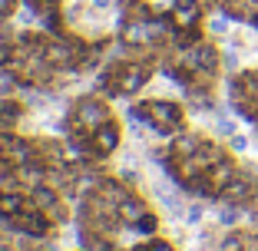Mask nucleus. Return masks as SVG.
<instances>
[{
    "instance_id": "1",
    "label": "nucleus",
    "mask_w": 258,
    "mask_h": 251,
    "mask_svg": "<svg viewBox=\"0 0 258 251\" xmlns=\"http://www.w3.org/2000/svg\"><path fill=\"white\" fill-rule=\"evenodd\" d=\"M126 116L139 129H149L162 139H172L185 129V109L172 99H143L136 106H129Z\"/></svg>"
},
{
    "instance_id": "2",
    "label": "nucleus",
    "mask_w": 258,
    "mask_h": 251,
    "mask_svg": "<svg viewBox=\"0 0 258 251\" xmlns=\"http://www.w3.org/2000/svg\"><path fill=\"white\" fill-rule=\"evenodd\" d=\"M106 119H113V106L103 93H86V96H76L70 103L67 113V129H80V132H93L96 126H103ZM63 129V132H67Z\"/></svg>"
},
{
    "instance_id": "3",
    "label": "nucleus",
    "mask_w": 258,
    "mask_h": 251,
    "mask_svg": "<svg viewBox=\"0 0 258 251\" xmlns=\"http://www.w3.org/2000/svg\"><path fill=\"white\" fill-rule=\"evenodd\" d=\"M119 142H122V126H119V119H106L103 126H96V129L90 132V145H93V152H96V159L99 162H106L109 155L119 149Z\"/></svg>"
},
{
    "instance_id": "4",
    "label": "nucleus",
    "mask_w": 258,
    "mask_h": 251,
    "mask_svg": "<svg viewBox=\"0 0 258 251\" xmlns=\"http://www.w3.org/2000/svg\"><path fill=\"white\" fill-rule=\"evenodd\" d=\"M116 212H119V221L126 225L129 231H133V228H136V221L143 218L146 212H149V205H146V198L139 195L136 189H133V192H129V195L119 202V205H116Z\"/></svg>"
},
{
    "instance_id": "5",
    "label": "nucleus",
    "mask_w": 258,
    "mask_h": 251,
    "mask_svg": "<svg viewBox=\"0 0 258 251\" xmlns=\"http://www.w3.org/2000/svg\"><path fill=\"white\" fill-rule=\"evenodd\" d=\"M248 248V235H238V231H232V235L222 238V248L219 251H245Z\"/></svg>"
},
{
    "instance_id": "6",
    "label": "nucleus",
    "mask_w": 258,
    "mask_h": 251,
    "mask_svg": "<svg viewBox=\"0 0 258 251\" xmlns=\"http://www.w3.org/2000/svg\"><path fill=\"white\" fill-rule=\"evenodd\" d=\"M133 251H175V248H172V244H169V241H162V238H156V235H152L149 241L136 244V248H133Z\"/></svg>"
},
{
    "instance_id": "7",
    "label": "nucleus",
    "mask_w": 258,
    "mask_h": 251,
    "mask_svg": "<svg viewBox=\"0 0 258 251\" xmlns=\"http://www.w3.org/2000/svg\"><path fill=\"white\" fill-rule=\"evenodd\" d=\"M235 218H238V208L232 205V202H228V205L219 212V221H222V225H235Z\"/></svg>"
},
{
    "instance_id": "8",
    "label": "nucleus",
    "mask_w": 258,
    "mask_h": 251,
    "mask_svg": "<svg viewBox=\"0 0 258 251\" xmlns=\"http://www.w3.org/2000/svg\"><path fill=\"white\" fill-rule=\"evenodd\" d=\"M209 30L212 33H225L228 30V17L222 14V17H212V20H209Z\"/></svg>"
},
{
    "instance_id": "9",
    "label": "nucleus",
    "mask_w": 258,
    "mask_h": 251,
    "mask_svg": "<svg viewBox=\"0 0 258 251\" xmlns=\"http://www.w3.org/2000/svg\"><path fill=\"white\" fill-rule=\"evenodd\" d=\"M185 218H189L192 225H199V221H202V205H192L189 212H185Z\"/></svg>"
},
{
    "instance_id": "10",
    "label": "nucleus",
    "mask_w": 258,
    "mask_h": 251,
    "mask_svg": "<svg viewBox=\"0 0 258 251\" xmlns=\"http://www.w3.org/2000/svg\"><path fill=\"white\" fill-rule=\"evenodd\" d=\"M232 149H235V152H245V149H248V139L245 136H232Z\"/></svg>"
},
{
    "instance_id": "11",
    "label": "nucleus",
    "mask_w": 258,
    "mask_h": 251,
    "mask_svg": "<svg viewBox=\"0 0 258 251\" xmlns=\"http://www.w3.org/2000/svg\"><path fill=\"white\" fill-rule=\"evenodd\" d=\"M255 122H258V119H255Z\"/></svg>"
}]
</instances>
